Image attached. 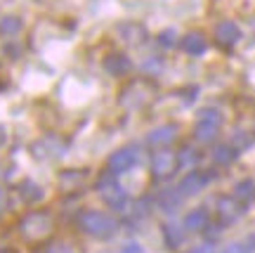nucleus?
<instances>
[{
    "label": "nucleus",
    "instance_id": "obj_3",
    "mask_svg": "<svg viewBox=\"0 0 255 253\" xmlns=\"http://www.w3.org/2000/svg\"><path fill=\"white\" fill-rule=\"evenodd\" d=\"M151 95H154V83L139 78V81L128 83L126 88L121 90L119 102H121V107H126V109H139L151 100Z\"/></svg>",
    "mask_w": 255,
    "mask_h": 253
},
{
    "label": "nucleus",
    "instance_id": "obj_24",
    "mask_svg": "<svg viewBox=\"0 0 255 253\" xmlns=\"http://www.w3.org/2000/svg\"><path fill=\"white\" fill-rule=\"evenodd\" d=\"M156 40H158L163 47H173L175 45V31H173V28H165V31H161V33H158V38H156Z\"/></svg>",
    "mask_w": 255,
    "mask_h": 253
},
{
    "label": "nucleus",
    "instance_id": "obj_8",
    "mask_svg": "<svg viewBox=\"0 0 255 253\" xmlns=\"http://www.w3.org/2000/svg\"><path fill=\"white\" fill-rule=\"evenodd\" d=\"M215 40H218L222 47H234L241 40V28L232 21V19H225L215 26Z\"/></svg>",
    "mask_w": 255,
    "mask_h": 253
},
{
    "label": "nucleus",
    "instance_id": "obj_27",
    "mask_svg": "<svg viewBox=\"0 0 255 253\" xmlns=\"http://www.w3.org/2000/svg\"><path fill=\"white\" fill-rule=\"evenodd\" d=\"M191 253H215V249H213L210 244H206V246H199L196 251H191Z\"/></svg>",
    "mask_w": 255,
    "mask_h": 253
},
{
    "label": "nucleus",
    "instance_id": "obj_18",
    "mask_svg": "<svg viewBox=\"0 0 255 253\" xmlns=\"http://www.w3.org/2000/svg\"><path fill=\"white\" fill-rule=\"evenodd\" d=\"M237 147H229V145H220L213 149V161L220 163V166H229V163L237 159Z\"/></svg>",
    "mask_w": 255,
    "mask_h": 253
},
{
    "label": "nucleus",
    "instance_id": "obj_28",
    "mask_svg": "<svg viewBox=\"0 0 255 253\" xmlns=\"http://www.w3.org/2000/svg\"><path fill=\"white\" fill-rule=\"evenodd\" d=\"M5 137H7V135H5V128L0 126V145H5Z\"/></svg>",
    "mask_w": 255,
    "mask_h": 253
},
{
    "label": "nucleus",
    "instance_id": "obj_20",
    "mask_svg": "<svg viewBox=\"0 0 255 253\" xmlns=\"http://www.w3.org/2000/svg\"><path fill=\"white\" fill-rule=\"evenodd\" d=\"M21 19L19 17H2L0 19V36H17L19 31H21Z\"/></svg>",
    "mask_w": 255,
    "mask_h": 253
},
{
    "label": "nucleus",
    "instance_id": "obj_10",
    "mask_svg": "<svg viewBox=\"0 0 255 253\" xmlns=\"http://www.w3.org/2000/svg\"><path fill=\"white\" fill-rule=\"evenodd\" d=\"M102 66H104V71L109 73V76H126L132 69V62H130V57H126V54L114 52L109 57H104Z\"/></svg>",
    "mask_w": 255,
    "mask_h": 253
},
{
    "label": "nucleus",
    "instance_id": "obj_29",
    "mask_svg": "<svg viewBox=\"0 0 255 253\" xmlns=\"http://www.w3.org/2000/svg\"><path fill=\"white\" fill-rule=\"evenodd\" d=\"M0 204H2V192H0Z\"/></svg>",
    "mask_w": 255,
    "mask_h": 253
},
{
    "label": "nucleus",
    "instance_id": "obj_23",
    "mask_svg": "<svg viewBox=\"0 0 255 253\" xmlns=\"http://www.w3.org/2000/svg\"><path fill=\"white\" fill-rule=\"evenodd\" d=\"M255 251V237L246 239V242H232V244L225 246L222 253H253Z\"/></svg>",
    "mask_w": 255,
    "mask_h": 253
},
{
    "label": "nucleus",
    "instance_id": "obj_17",
    "mask_svg": "<svg viewBox=\"0 0 255 253\" xmlns=\"http://www.w3.org/2000/svg\"><path fill=\"white\" fill-rule=\"evenodd\" d=\"M163 239L170 249H177L184 242V230L175 223H168V225H163Z\"/></svg>",
    "mask_w": 255,
    "mask_h": 253
},
{
    "label": "nucleus",
    "instance_id": "obj_22",
    "mask_svg": "<svg viewBox=\"0 0 255 253\" xmlns=\"http://www.w3.org/2000/svg\"><path fill=\"white\" fill-rule=\"evenodd\" d=\"M199 161V154L191 147H182V152H177V168H194Z\"/></svg>",
    "mask_w": 255,
    "mask_h": 253
},
{
    "label": "nucleus",
    "instance_id": "obj_16",
    "mask_svg": "<svg viewBox=\"0 0 255 253\" xmlns=\"http://www.w3.org/2000/svg\"><path fill=\"white\" fill-rule=\"evenodd\" d=\"M182 197H184V194L180 190H163L161 194H158L156 204H158V208H161V211H168V213H170V211H175V208L182 204Z\"/></svg>",
    "mask_w": 255,
    "mask_h": 253
},
{
    "label": "nucleus",
    "instance_id": "obj_12",
    "mask_svg": "<svg viewBox=\"0 0 255 253\" xmlns=\"http://www.w3.org/2000/svg\"><path fill=\"white\" fill-rule=\"evenodd\" d=\"M241 213H244V208L237 199H229V197H220L218 199V216L222 218V223H234Z\"/></svg>",
    "mask_w": 255,
    "mask_h": 253
},
{
    "label": "nucleus",
    "instance_id": "obj_15",
    "mask_svg": "<svg viewBox=\"0 0 255 253\" xmlns=\"http://www.w3.org/2000/svg\"><path fill=\"white\" fill-rule=\"evenodd\" d=\"M203 227H208V211L206 208H194L184 216V230L189 232H201Z\"/></svg>",
    "mask_w": 255,
    "mask_h": 253
},
{
    "label": "nucleus",
    "instance_id": "obj_5",
    "mask_svg": "<svg viewBox=\"0 0 255 253\" xmlns=\"http://www.w3.org/2000/svg\"><path fill=\"white\" fill-rule=\"evenodd\" d=\"M111 175H114V173H109V175L102 178L100 185H97V190H100V197L107 206H111L114 211H123V208L128 206V194Z\"/></svg>",
    "mask_w": 255,
    "mask_h": 253
},
{
    "label": "nucleus",
    "instance_id": "obj_26",
    "mask_svg": "<svg viewBox=\"0 0 255 253\" xmlns=\"http://www.w3.org/2000/svg\"><path fill=\"white\" fill-rule=\"evenodd\" d=\"M47 253H73L71 249H69V246H64V244H59V246H52V249H50V251Z\"/></svg>",
    "mask_w": 255,
    "mask_h": 253
},
{
    "label": "nucleus",
    "instance_id": "obj_25",
    "mask_svg": "<svg viewBox=\"0 0 255 253\" xmlns=\"http://www.w3.org/2000/svg\"><path fill=\"white\" fill-rule=\"evenodd\" d=\"M119 253H144V249L137 244V242H130V244L121 246V251H119Z\"/></svg>",
    "mask_w": 255,
    "mask_h": 253
},
{
    "label": "nucleus",
    "instance_id": "obj_7",
    "mask_svg": "<svg viewBox=\"0 0 255 253\" xmlns=\"http://www.w3.org/2000/svg\"><path fill=\"white\" fill-rule=\"evenodd\" d=\"M135 163H137V152L132 147H123V149L111 154L107 166H109V173L119 175V173H128L130 168H135Z\"/></svg>",
    "mask_w": 255,
    "mask_h": 253
},
{
    "label": "nucleus",
    "instance_id": "obj_11",
    "mask_svg": "<svg viewBox=\"0 0 255 253\" xmlns=\"http://www.w3.org/2000/svg\"><path fill=\"white\" fill-rule=\"evenodd\" d=\"M119 36L128 45H139L146 38V28L142 24H135V21H126V24L119 26Z\"/></svg>",
    "mask_w": 255,
    "mask_h": 253
},
{
    "label": "nucleus",
    "instance_id": "obj_4",
    "mask_svg": "<svg viewBox=\"0 0 255 253\" xmlns=\"http://www.w3.org/2000/svg\"><path fill=\"white\" fill-rule=\"evenodd\" d=\"M220 126H222V114L218 109H201L196 116V126H194V137L199 142H210V140H215Z\"/></svg>",
    "mask_w": 255,
    "mask_h": 253
},
{
    "label": "nucleus",
    "instance_id": "obj_2",
    "mask_svg": "<svg viewBox=\"0 0 255 253\" xmlns=\"http://www.w3.org/2000/svg\"><path fill=\"white\" fill-rule=\"evenodd\" d=\"M78 225L85 235L97 237V239H107L116 232V220L102 211H85L81 218H78Z\"/></svg>",
    "mask_w": 255,
    "mask_h": 253
},
{
    "label": "nucleus",
    "instance_id": "obj_13",
    "mask_svg": "<svg viewBox=\"0 0 255 253\" xmlns=\"http://www.w3.org/2000/svg\"><path fill=\"white\" fill-rule=\"evenodd\" d=\"M182 50L187 54L199 57V54H203L206 50H208V40H206V36H203V33H199V31H191V33H187V36L182 38Z\"/></svg>",
    "mask_w": 255,
    "mask_h": 253
},
{
    "label": "nucleus",
    "instance_id": "obj_21",
    "mask_svg": "<svg viewBox=\"0 0 255 253\" xmlns=\"http://www.w3.org/2000/svg\"><path fill=\"white\" fill-rule=\"evenodd\" d=\"M234 197L239 201H251L255 197V182L253 180H241L234 187Z\"/></svg>",
    "mask_w": 255,
    "mask_h": 253
},
{
    "label": "nucleus",
    "instance_id": "obj_19",
    "mask_svg": "<svg viewBox=\"0 0 255 253\" xmlns=\"http://www.w3.org/2000/svg\"><path fill=\"white\" fill-rule=\"evenodd\" d=\"M19 192H21V199L24 201H28V204H33V201H40L43 199V194H45V192H43V187H38L36 182H24V185H21V187H19Z\"/></svg>",
    "mask_w": 255,
    "mask_h": 253
},
{
    "label": "nucleus",
    "instance_id": "obj_1",
    "mask_svg": "<svg viewBox=\"0 0 255 253\" xmlns=\"http://www.w3.org/2000/svg\"><path fill=\"white\" fill-rule=\"evenodd\" d=\"M52 230H55V223H52V216L47 211H31L19 223V237L28 244L45 242L47 237L52 235Z\"/></svg>",
    "mask_w": 255,
    "mask_h": 253
},
{
    "label": "nucleus",
    "instance_id": "obj_9",
    "mask_svg": "<svg viewBox=\"0 0 255 253\" xmlns=\"http://www.w3.org/2000/svg\"><path fill=\"white\" fill-rule=\"evenodd\" d=\"M210 182V175L203 171H189L187 175L182 178V182H180V187L177 190L182 192L184 197H191V194H199L206 185Z\"/></svg>",
    "mask_w": 255,
    "mask_h": 253
},
{
    "label": "nucleus",
    "instance_id": "obj_14",
    "mask_svg": "<svg viewBox=\"0 0 255 253\" xmlns=\"http://www.w3.org/2000/svg\"><path fill=\"white\" fill-rule=\"evenodd\" d=\"M175 133H177V128L170 126V123H168V126H158L146 135V142L154 145V147H163V145H168V142H173Z\"/></svg>",
    "mask_w": 255,
    "mask_h": 253
},
{
    "label": "nucleus",
    "instance_id": "obj_6",
    "mask_svg": "<svg viewBox=\"0 0 255 253\" xmlns=\"http://www.w3.org/2000/svg\"><path fill=\"white\" fill-rule=\"evenodd\" d=\"M177 168V156L173 152H168V149H161V152H156L151 156V173H154V178H170Z\"/></svg>",
    "mask_w": 255,
    "mask_h": 253
}]
</instances>
